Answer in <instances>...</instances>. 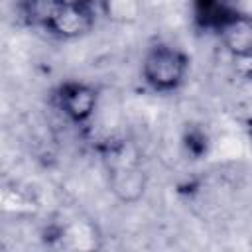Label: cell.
I'll use <instances>...</instances> for the list:
<instances>
[{"label":"cell","instance_id":"3","mask_svg":"<svg viewBox=\"0 0 252 252\" xmlns=\"http://www.w3.org/2000/svg\"><path fill=\"white\" fill-rule=\"evenodd\" d=\"M59 110L75 124H89L98 108V91L87 83L69 81L55 94Z\"/></svg>","mask_w":252,"mask_h":252},{"label":"cell","instance_id":"4","mask_svg":"<svg viewBox=\"0 0 252 252\" xmlns=\"http://www.w3.org/2000/svg\"><path fill=\"white\" fill-rule=\"evenodd\" d=\"M94 6H63L57 4L53 14L49 16L47 24L43 26L55 37L61 39H75L89 33L94 26Z\"/></svg>","mask_w":252,"mask_h":252},{"label":"cell","instance_id":"5","mask_svg":"<svg viewBox=\"0 0 252 252\" xmlns=\"http://www.w3.org/2000/svg\"><path fill=\"white\" fill-rule=\"evenodd\" d=\"M217 35L232 57L252 61V14L238 12L217 32Z\"/></svg>","mask_w":252,"mask_h":252},{"label":"cell","instance_id":"6","mask_svg":"<svg viewBox=\"0 0 252 252\" xmlns=\"http://www.w3.org/2000/svg\"><path fill=\"white\" fill-rule=\"evenodd\" d=\"M238 12V0H193V18L197 26L215 33Z\"/></svg>","mask_w":252,"mask_h":252},{"label":"cell","instance_id":"2","mask_svg":"<svg viewBox=\"0 0 252 252\" xmlns=\"http://www.w3.org/2000/svg\"><path fill=\"white\" fill-rule=\"evenodd\" d=\"M112 161L108 165L110 191L122 203H136L146 189V173L136 158H128L126 148L120 146L110 152Z\"/></svg>","mask_w":252,"mask_h":252},{"label":"cell","instance_id":"7","mask_svg":"<svg viewBox=\"0 0 252 252\" xmlns=\"http://www.w3.org/2000/svg\"><path fill=\"white\" fill-rule=\"evenodd\" d=\"M63 6H94V0H57Z\"/></svg>","mask_w":252,"mask_h":252},{"label":"cell","instance_id":"1","mask_svg":"<svg viewBox=\"0 0 252 252\" xmlns=\"http://www.w3.org/2000/svg\"><path fill=\"white\" fill-rule=\"evenodd\" d=\"M189 73V57L169 43H154L142 57V79L156 93L179 89Z\"/></svg>","mask_w":252,"mask_h":252}]
</instances>
